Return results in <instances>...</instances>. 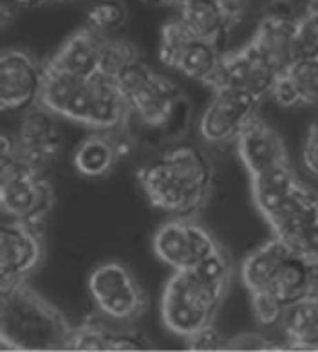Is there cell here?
<instances>
[{
	"instance_id": "obj_2",
	"label": "cell",
	"mask_w": 318,
	"mask_h": 352,
	"mask_svg": "<svg viewBox=\"0 0 318 352\" xmlns=\"http://www.w3.org/2000/svg\"><path fill=\"white\" fill-rule=\"evenodd\" d=\"M257 212L291 253L318 258V193L300 181L291 163L250 179Z\"/></svg>"
},
{
	"instance_id": "obj_1",
	"label": "cell",
	"mask_w": 318,
	"mask_h": 352,
	"mask_svg": "<svg viewBox=\"0 0 318 352\" xmlns=\"http://www.w3.org/2000/svg\"><path fill=\"white\" fill-rule=\"evenodd\" d=\"M127 107L121 131L132 143L150 146L176 145L190 132L192 102L170 80L145 65L132 63L118 76Z\"/></svg>"
},
{
	"instance_id": "obj_8",
	"label": "cell",
	"mask_w": 318,
	"mask_h": 352,
	"mask_svg": "<svg viewBox=\"0 0 318 352\" xmlns=\"http://www.w3.org/2000/svg\"><path fill=\"white\" fill-rule=\"evenodd\" d=\"M0 208L13 221L40 226L54 208V190L43 170L0 161Z\"/></svg>"
},
{
	"instance_id": "obj_25",
	"label": "cell",
	"mask_w": 318,
	"mask_h": 352,
	"mask_svg": "<svg viewBox=\"0 0 318 352\" xmlns=\"http://www.w3.org/2000/svg\"><path fill=\"white\" fill-rule=\"evenodd\" d=\"M129 19V11L120 0H101L87 11V25L100 33L120 30Z\"/></svg>"
},
{
	"instance_id": "obj_33",
	"label": "cell",
	"mask_w": 318,
	"mask_h": 352,
	"mask_svg": "<svg viewBox=\"0 0 318 352\" xmlns=\"http://www.w3.org/2000/svg\"><path fill=\"white\" fill-rule=\"evenodd\" d=\"M143 4H149V6H163V4H172L176 0H141Z\"/></svg>"
},
{
	"instance_id": "obj_26",
	"label": "cell",
	"mask_w": 318,
	"mask_h": 352,
	"mask_svg": "<svg viewBox=\"0 0 318 352\" xmlns=\"http://www.w3.org/2000/svg\"><path fill=\"white\" fill-rule=\"evenodd\" d=\"M299 31L306 56L318 54V0H308L299 15Z\"/></svg>"
},
{
	"instance_id": "obj_28",
	"label": "cell",
	"mask_w": 318,
	"mask_h": 352,
	"mask_svg": "<svg viewBox=\"0 0 318 352\" xmlns=\"http://www.w3.org/2000/svg\"><path fill=\"white\" fill-rule=\"evenodd\" d=\"M304 166L309 174L318 177V118L309 125L302 148Z\"/></svg>"
},
{
	"instance_id": "obj_4",
	"label": "cell",
	"mask_w": 318,
	"mask_h": 352,
	"mask_svg": "<svg viewBox=\"0 0 318 352\" xmlns=\"http://www.w3.org/2000/svg\"><path fill=\"white\" fill-rule=\"evenodd\" d=\"M231 282V262L219 251L201 265L173 271L161 294V318L176 336L188 338L213 325Z\"/></svg>"
},
{
	"instance_id": "obj_20",
	"label": "cell",
	"mask_w": 318,
	"mask_h": 352,
	"mask_svg": "<svg viewBox=\"0 0 318 352\" xmlns=\"http://www.w3.org/2000/svg\"><path fill=\"white\" fill-rule=\"evenodd\" d=\"M237 154L250 179L273 172L289 163L284 141L264 120L255 118L235 141Z\"/></svg>"
},
{
	"instance_id": "obj_12",
	"label": "cell",
	"mask_w": 318,
	"mask_h": 352,
	"mask_svg": "<svg viewBox=\"0 0 318 352\" xmlns=\"http://www.w3.org/2000/svg\"><path fill=\"white\" fill-rule=\"evenodd\" d=\"M222 54L224 53L219 45L192 34L178 19L170 20L161 28V63L183 76L204 83L206 87L221 63Z\"/></svg>"
},
{
	"instance_id": "obj_14",
	"label": "cell",
	"mask_w": 318,
	"mask_h": 352,
	"mask_svg": "<svg viewBox=\"0 0 318 352\" xmlns=\"http://www.w3.org/2000/svg\"><path fill=\"white\" fill-rule=\"evenodd\" d=\"M45 67L22 49H4L0 54V109L24 114L39 107Z\"/></svg>"
},
{
	"instance_id": "obj_11",
	"label": "cell",
	"mask_w": 318,
	"mask_h": 352,
	"mask_svg": "<svg viewBox=\"0 0 318 352\" xmlns=\"http://www.w3.org/2000/svg\"><path fill=\"white\" fill-rule=\"evenodd\" d=\"M152 250L173 271H188L217 255L222 246L206 226L192 217H173L156 230Z\"/></svg>"
},
{
	"instance_id": "obj_3",
	"label": "cell",
	"mask_w": 318,
	"mask_h": 352,
	"mask_svg": "<svg viewBox=\"0 0 318 352\" xmlns=\"http://www.w3.org/2000/svg\"><path fill=\"white\" fill-rule=\"evenodd\" d=\"M138 183L154 208L173 217H192L212 195L213 164L198 146H173L141 166Z\"/></svg>"
},
{
	"instance_id": "obj_35",
	"label": "cell",
	"mask_w": 318,
	"mask_h": 352,
	"mask_svg": "<svg viewBox=\"0 0 318 352\" xmlns=\"http://www.w3.org/2000/svg\"><path fill=\"white\" fill-rule=\"evenodd\" d=\"M266 2H289V4H293L295 0H266Z\"/></svg>"
},
{
	"instance_id": "obj_15",
	"label": "cell",
	"mask_w": 318,
	"mask_h": 352,
	"mask_svg": "<svg viewBox=\"0 0 318 352\" xmlns=\"http://www.w3.org/2000/svg\"><path fill=\"white\" fill-rule=\"evenodd\" d=\"M262 98L244 91L222 89L202 112L199 120V134L206 143L228 145L235 143L246 126L255 120Z\"/></svg>"
},
{
	"instance_id": "obj_7",
	"label": "cell",
	"mask_w": 318,
	"mask_h": 352,
	"mask_svg": "<svg viewBox=\"0 0 318 352\" xmlns=\"http://www.w3.org/2000/svg\"><path fill=\"white\" fill-rule=\"evenodd\" d=\"M308 261L275 236L246 255L241 264V282L248 294L271 296L284 307L308 294Z\"/></svg>"
},
{
	"instance_id": "obj_31",
	"label": "cell",
	"mask_w": 318,
	"mask_h": 352,
	"mask_svg": "<svg viewBox=\"0 0 318 352\" xmlns=\"http://www.w3.org/2000/svg\"><path fill=\"white\" fill-rule=\"evenodd\" d=\"M308 293L318 294V258L308 262Z\"/></svg>"
},
{
	"instance_id": "obj_18",
	"label": "cell",
	"mask_w": 318,
	"mask_h": 352,
	"mask_svg": "<svg viewBox=\"0 0 318 352\" xmlns=\"http://www.w3.org/2000/svg\"><path fill=\"white\" fill-rule=\"evenodd\" d=\"M105 42L107 34L83 25L69 36L56 53L45 60V67L72 76L91 78L105 74ZM109 76V74H107Z\"/></svg>"
},
{
	"instance_id": "obj_6",
	"label": "cell",
	"mask_w": 318,
	"mask_h": 352,
	"mask_svg": "<svg viewBox=\"0 0 318 352\" xmlns=\"http://www.w3.org/2000/svg\"><path fill=\"white\" fill-rule=\"evenodd\" d=\"M67 316L28 282L0 289V345L17 351L67 349Z\"/></svg>"
},
{
	"instance_id": "obj_5",
	"label": "cell",
	"mask_w": 318,
	"mask_h": 352,
	"mask_svg": "<svg viewBox=\"0 0 318 352\" xmlns=\"http://www.w3.org/2000/svg\"><path fill=\"white\" fill-rule=\"evenodd\" d=\"M39 105L54 116L94 131H121L127 120L125 100L118 78L107 74L83 78L45 67Z\"/></svg>"
},
{
	"instance_id": "obj_10",
	"label": "cell",
	"mask_w": 318,
	"mask_h": 352,
	"mask_svg": "<svg viewBox=\"0 0 318 352\" xmlns=\"http://www.w3.org/2000/svg\"><path fill=\"white\" fill-rule=\"evenodd\" d=\"M54 118L40 105L24 112L17 131L2 132L0 161H19L47 172L62 152V134Z\"/></svg>"
},
{
	"instance_id": "obj_30",
	"label": "cell",
	"mask_w": 318,
	"mask_h": 352,
	"mask_svg": "<svg viewBox=\"0 0 318 352\" xmlns=\"http://www.w3.org/2000/svg\"><path fill=\"white\" fill-rule=\"evenodd\" d=\"M17 13H19V8L11 4L10 0L2 2V6H0V25H2V30L10 28L11 22H14V19H17Z\"/></svg>"
},
{
	"instance_id": "obj_13",
	"label": "cell",
	"mask_w": 318,
	"mask_h": 352,
	"mask_svg": "<svg viewBox=\"0 0 318 352\" xmlns=\"http://www.w3.org/2000/svg\"><path fill=\"white\" fill-rule=\"evenodd\" d=\"M45 256L40 226L8 221L0 228V289L22 284L39 270Z\"/></svg>"
},
{
	"instance_id": "obj_19",
	"label": "cell",
	"mask_w": 318,
	"mask_h": 352,
	"mask_svg": "<svg viewBox=\"0 0 318 352\" xmlns=\"http://www.w3.org/2000/svg\"><path fill=\"white\" fill-rule=\"evenodd\" d=\"M150 338L132 325L89 316L72 327L71 351H145L152 349Z\"/></svg>"
},
{
	"instance_id": "obj_22",
	"label": "cell",
	"mask_w": 318,
	"mask_h": 352,
	"mask_svg": "<svg viewBox=\"0 0 318 352\" xmlns=\"http://www.w3.org/2000/svg\"><path fill=\"white\" fill-rule=\"evenodd\" d=\"M270 96L286 109L318 105V54L304 56L280 74Z\"/></svg>"
},
{
	"instance_id": "obj_9",
	"label": "cell",
	"mask_w": 318,
	"mask_h": 352,
	"mask_svg": "<svg viewBox=\"0 0 318 352\" xmlns=\"http://www.w3.org/2000/svg\"><path fill=\"white\" fill-rule=\"evenodd\" d=\"M89 294L103 318L132 325L147 313L149 300L134 273L118 261L98 264L91 271Z\"/></svg>"
},
{
	"instance_id": "obj_24",
	"label": "cell",
	"mask_w": 318,
	"mask_h": 352,
	"mask_svg": "<svg viewBox=\"0 0 318 352\" xmlns=\"http://www.w3.org/2000/svg\"><path fill=\"white\" fill-rule=\"evenodd\" d=\"M173 8L178 11L176 19L190 33L219 47L224 45L231 30L215 0H176Z\"/></svg>"
},
{
	"instance_id": "obj_16",
	"label": "cell",
	"mask_w": 318,
	"mask_h": 352,
	"mask_svg": "<svg viewBox=\"0 0 318 352\" xmlns=\"http://www.w3.org/2000/svg\"><path fill=\"white\" fill-rule=\"evenodd\" d=\"M277 78L279 74L260 58L255 47L248 42L237 51L222 54L221 63L208 87L213 92L222 89L244 91L264 100L268 94H271Z\"/></svg>"
},
{
	"instance_id": "obj_27",
	"label": "cell",
	"mask_w": 318,
	"mask_h": 352,
	"mask_svg": "<svg viewBox=\"0 0 318 352\" xmlns=\"http://www.w3.org/2000/svg\"><path fill=\"white\" fill-rule=\"evenodd\" d=\"M226 338L217 331L213 325L202 329L192 336L184 338L187 349L190 351H213V349H226Z\"/></svg>"
},
{
	"instance_id": "obj_34",
	"label": "cell",
	"mask_w": 318,
	"mask_h": 352,
	"mask_svg": "<svg viewBox=\"0 0 318 352\" xmlns=\"http://www.w3.org/2000/svg\"><path fill=\"white\" fill-rule=\"evenodd\" d=\"M60 2H67V0H42V6H49V4H60Z\"/></svg>"
},
{
	"instance_id": "obj_29",
	"label": "cell",
	"mask_w": 318,
	"mask_h": 352,
	"mask_svg": "<svg viewBox=\"0 0 318 352\" xmlns=\"http://www.w3.org/2000/svg\"><path fill=\"white\" fill-rule=\"evenodd\" d=\"M226 349H280L279 343L268 342L266 338L257 336V334H242L233 340H228Z\"/></svg>"
},
{
	"instance_id": "obj_23",
	"label": "cell",
	"mask_w": 318,
	"mask_h": 352,
	"mask_svg": "<svg viewBox=\"0 0 318 352\" xmlns=\"http://www.w3.org/2000/svg\"><path fill=\"white\" fill-rule=\"evenodd\" d=\"M279 325L286 347L318 351V294H304L286 305Z\"/></svg>"
},
{
	"instance_id": "obj_32",
	"label": "cell",
	"mask_w": 318,
	"mask_h": 352,
	"mask_svg": "<svg viewBox=\"0 0 318 352\" xmlns=\"http://www.w3.org/2000/svg\"><path fill=\"white\" fill-rule=\"evenodd\" d=\"M11 4H14L19 10H31V8H39L42 6V0H10Z\"/></svg>"
},
{
	"instance_id": "obj_17",
	"label": "cell",
	"mask_w": 318,
	"mask_h": 352,
	"mask_svg": "<svg viewBox=\"0 0 318 352\" xmlns=\"http://www.w3.org/2000/svg\"><path fill=\"white\" fill-rule=\"evenodd\" d=\"M250 44L279 76L306 56L300 42L299 16L262 15Z\"/></svg>"
},
{
	"instance_id": "obj_21",
	"label": "cell",
	"mask_w": 318,
	"mask_h": 352,
	"mask_svg": "<svg viewBox=\"0 0 318 352\" xmlns=\"http://www.w3.org/2000/svg\"><path fill=\"white\" fill-rule=\"evenodd\" d=\"M132 146L134 143L123 131H96L78 143L72 164L83 177H107Z\"/></svg>"
}]
</instances>
